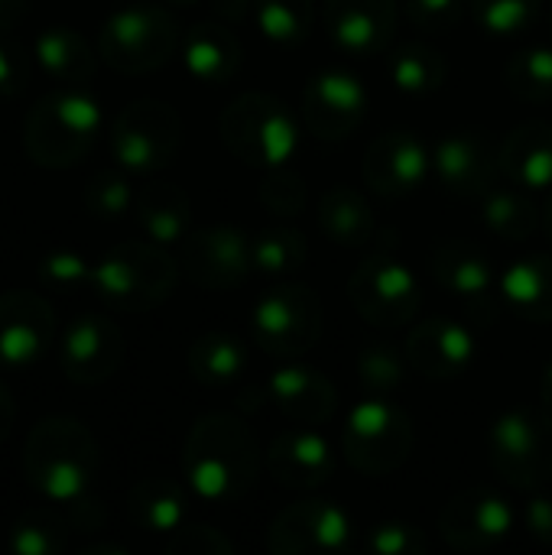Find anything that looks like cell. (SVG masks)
Masks as SVG:
<instances>
[{
    "label": "cell",
    "instance_id": "1",
    "mask_svg": "<svg viewBox=\"0 0 552 555\" xmlns=\"http://www.w3.org/2000/svg\"><path fill=\"white\" fill-rule=\"evenodd\" d=\"M264 452L251 426L234 413H205L185 436V488L208 504L241 501L260 478Z\"/></svg>",
    "mask_w": 552,
    "mask_h": 555
},
{
    "label": "cell",
    "instance_id": "2",
    "mask_svg": "<svg viewBox=\"0 0 552 555\" xmlns=\"http://www.w3.org/2000/svg\"><path fill=\"white\" fill-rule=\"evenodd\" d=\"M98 472V442L85 423L49 416L36 423L23 442V475L49 504H85Z\"/></svg>",
    "mask_w": 552,
    "mask_h": 555
},
{
    "label": "cell",
    "instance_id": "3",
    "mask_svg": "<svg viewBox=\"0 0 552 555\" xmlns=\"http://www.w3.org/2000/svg\"><path fill=\"white\" fill-rule=\"evenodd\" d=\"M101 133V104L85 88L42 94L23 124V150L42 169L78 166Z\"/></svg>",
    "mask_w": 552,
    "mask_h": 555
},
{
    "label": "cell",
    "instance_id": "4",
    "mask_svg": "<svg viewBox=\"0 0 552 555\" xmlns=\"http://www.w3.org/2000/svg\"><path fill=\"white\" fill-rule=\"evenodd\" d=\"M221 143L234 159L254 169L286 166L299 146V120L293 111L264 91H244L218 117Z\"/></svg>",
    "mask_w": 552,
    "mask_h": 555
},
{
    "label": "cell",
    "instance_id": "5",
    "mask_svg": "<svg viewBox=\"0 0 552 555\" xmlns=\"http://www.w3.org/2000/svg\"><path fill=\"white\" fill-rule=\"evenodd\" d=\"M179 280V263L163 244L124 241L111 247L91 273V286L101 302L120 312H150L163 306Z\"/></svg>",
    "mask_w": 552,
    "mask_h": 555
},
{
    "label": "cell",
    "instance_id": "6",
    "mask_svg": "<svg viewBox=\"0 0 552 555\" xmlns=\"http://www.w3.org/2000/svg\"><path fill=\"white\" fill-rule=\"evenodd\" d=\"M182 36L169 10L159 3H130L111 13L98 29V59L120 75H146L163 68Z\"/></svg>",
    "mask_w": 552,
    "mask_h": 555
},
{
    "label": "cell",
    "instance_id": "7",
    "mask_svg": "<svg viewBox=\"0 0 552 555\" xmlns=\"http://www.w3.org/2000/svg\"><path fill=\"white\" fill-rule=\"evenodd\" d=\"M416 433L390 397H368L345 416L342 459L368 478H384L407 465Z\"/></svg>",
    "mask_w": 552,
    "mask_h": 555
},
{
    "label": "cell",
    "instance_id": "8",
    "mask_svg": "<svg viewBox=\"0 0 552 555\" xmlns=\"http://www.w3.org/2000/svg\"><path fill=\"white\" fill-rule=\"evenodd\" d=\"M495 472L517 491H537L552 481V410L514 406L488 429Z\"/></svg>",
    "mask_w": 552,
    "mask_h": 555
},
{
    "label": "cell",
    "instance_id": "9",
    "mask_svg": "<svg viewBox=\"0 0 552 555\" xmlns=\"http://www.w3.org/2000/svg\"><path fill=\"white\" fill-rule=\"evenodd\" d=\"M348 299L355 312L377 328H400L416 319L423 289L410 263L390 247L371 250L348 280Z\"/></svg>",
    "mask_w": 552,
    "mask_h": 555
},
{
    "label": "cell",
    "instance_id": "10",
    "mask_svg": "<svg viewBox=\"0 0 552 555\" xmlns=\"http://www.w3.org/2000/svg\"><path fill=\"white\" fill-rule=\"evenodd\" d=\"M182 143V117L172 104L156 98L130 101L111 120V153L130 176L166 169Z\"/></svg>",
    "mask_w": 552,
    "mask_h": 555
},
{
    "label": "cell",
    "instance_id": "11",
    "mask_svg": "<svg viewBox=\"0 0 552 555\" xmlns=\"http://www.w3.org/2000/svg\"><path fill=\"white\" fill-rule=\"evenodd\" d=\"M322 299L312 286L303 283H280L273 286L251 315V332L254 341L270 354V358H303L312 351L322 338Z\"/></svg>",
    "mask_w": 552,
    "mask_h": 555
},
{
    "label": "cell",
    "instance_id": "12",
    "mask_svg": "<svg viewBox=\"0 0 552 555\" xmlns=\"http://www.w3.org/2000/svg\"><path fill=\"white\" fill-rule=\"evenodd\" d=\"M351 517L325 498H303L280 511L264 537L273 555H335L351 543Z\"/></svg>",
    "mask_w": 552,
    "mask_h": 555
},
{
    "label": "cell",
    "instance_id": "13",
    "mask_svg": "<svg viewBox=\"0 0 552 555\" xmlns=\"http://www.w3.org/2000/svg\"><path fill=\"white\" fill-rule=\"evenodd\" d=\"M182 273L215 293L238 289L251 273V237L234 224H205L182 241Z\"/></svg>",
    "mask_w": 552,
    "mask_h": 555
},
{
    "label": "cell",
    "instance_id": "14",
    "mask_svg": "<svg viewBox=\"0 0 552 555\" xmlns=\"http://www.w3.org/2000/svg\"><path fill=\"white\" fill-rule=\"evenodd\" d=\"M299 117L306 130L325 143H338L358 130L368 114V88L348 68H322L303 88Z\"/></svg>",
    "mask_w": 552,
    "mask_h": 555
},
{
    "label": "cell",
    "instance_id": "15",
    "mask_svg": "<svg viewBox=\"0 0 552 555\" xmlns=\"http://www.w3.org/2000/svg\"><path fill=\"white\" fill-rule=\"evenodd\" d=\"M514 524L517 514L511 501L491 488H468L439 514V533L455 553H488L511 537Z\"/></svg>",
    "mask_w": 552,
    "mask_h": 555
},
{
    "label": "cell",
    "instance_id": "16",
    "mask_svg": "<svg viewBox=\"0 0 552 555\" xmlns=\"http://www.w3.org/2000/svg\"><path fill=\"white\" fill-rule=\"evenodd\" d=\"M433 172L452 198H485L501 176V146L485 130H452L433 146Z\"/></svg>",
    "mask_w": 552,
    "mask_h": 555
},
{
    "label": "cell",
    "instance_id": "17",
    "mask_svg": "<svg viewBox=\"0 0 552 555\" xmlns=\"http://www.w3.org/2000/svg\"><path fill=\"white\" fill-rule=\"evenodd\" d=\"M364 182L381 198H410L433 172V150L410 130H387L364 150Z\"/></svg>",
    "mask_w": 552,
    "mask_h": 555
},
{
    "label": "cell",
    "instance_id": "18",
    "mask_svg": "<svg viewBox=\"0 0 552 555\" xmlns=\"http://www.w3.org/2000/svg\"><path fill=\"white\" fill-rule=\"evenodd\" d=\"M55 338L52 306L26 289L0 293V371L33 367Z\"/></svg>",
    "mask_w": 552,
    "mask_h": 555
},
{
    "label": "cell",
    "instance_id": "19",
    "mask_svg": "<svg viewBox=\"0 0 552 555\" xmlns=\"http://www.w3.org/2000/svg\"><path fill=\"white\" fill-rule=\"evenodd\" d=\"M120 361H124V335L107 315H78L65 328L59 364L72 384L81 387L104 384L117 374Z\"/></svg>",
    "mask_w": 552,
    "mask_h": 555
},
{
    "label": "cell",
    "instance_id": "20",
    "mask_svg": "<svg viewBox=\"0 0 552 555\" xmlns=\"http://www.w3.org/2000/svg\"><path fill=\"white\" fill-rule=\"evenodd\" d=\"M475 332L459 319L433 315L410 328L403 354L410 371H416L426 380H455L475 364Z\"/></svg>",
    "mask_w": 552,
    "mask_h": 555
},
{
    "label": "cell",
    "instance_id": "21",
    "mask_svg": "<svg viewBox=\"0 0 552 555\" xmlns=\"http://www.w3.org/2000/svg\"><path fill=\"white\" fill-rule=\"evenodd\" d=\"M322 16L332 46L358 59L384 52L397 33V0H325Z\"/></svg>",
    "mask_w": 552,
    "mask_h": 555
},
{
    "label": "cell",
    "instance_id": "22",
    "mask_svg": "<svg viewBox=\"0 0 552 555\" xmlns=\"http://www.w3.org/2000/svg\"><path fill=\"white\" fill-rule=\"evenodd\" d=\"M264 465L277 485L316 491L335 475V452L316 426H293L267 446Z\"/></svg>",
    "mask_w": 552,
    "mask_h": 555
},
{
    "label": "cell",
    "instance_id": "23",
    "mask_svg": "<svg viewBox=\"0 0 552 555\" xmlns=\"http://www.w3.org/2000/svg\"><path fill=\"white\" fill-rule=\"evenodd\" d=\"M267 400L296 426H325L338 410V393L332 380L306 364L277 367L264 387Z\"/></svg>",
    "mask_w": 552,
    "mask_h": 555
},
{
    "label": "cell",
    "instance_id": "24",
    "mask_svg": "<svg viewBox=\"0 0 552 555\" xmlns=\"http://www.w3.org/2000/svg\"><path fill=\"white\" fill-rule=\"evenodd\" d=\"M429 270L446 293L468 306L491 302V296L498 293L495 263L485 250H478L468 241H439L429 257Z\"/></svg>",
    "mask_w": 552,
    "mask_h": 555
},
{
    "label": "cell",
    "instance_id": "25",
    "mask_svg": "<svg viewBox=\"0 0 552 555\" xmlns=\"http://www.w3.org/2000/svg\"><path fill=\"white\" fill-rule=\"evenodd\" d=\"M501 176L527 192L552 189V120H524L501 140Z\"/></svg>",
    "mask_w": 552,
    "mask_h": 555
},
{
    "label": "cell",
    "instance_id": "26",
    "mask_svg": "<svg viewBox=\"0 0 552 555\" xmlns=\"http://www.w3.org/2000/svg\"><path fill=\"white\" fill-rule=\"evenodd\" d=\"M179 49H182V65L195 81L224 85L241 72V59H244L241 39L234 36L231 26L218 20H202L189 26Z\"/></svg>",
    "mask_w": 552,
    "mask_h": 555
},
{
    "label": "cell",
    "instance_id": "27",
    "mask_svg": "<svg viewBox=\"0 0 552 555\" xmlns=\"http://www.w3.org/2000/svg\"><path fill=\"white\" fill-rule=\"evenodd\" d=\"M498 296L527 322H552V254H527L498 273Z\"/></svg>",
    "mask_w": 552,
    "mask_h": 555
},
{
    "label": "cell",
    "instance_id": "28",
    "mask_svg": "<svg viewBox=\"0 0 552 555\" xmlns=\"http://www.w3.org/2000/svg\"><path fill=\"white\" fill-rule=\"evenodd\" d=\"M133 215L143 234L153 244L172 247L189 237L192 224V202L182 185L176 182H153L133 198Z\"/></svg>",
    "mask_w": 552,
    "mask_h": 555
},
{
    "label": "cell",
    "instance_id": "29",
    "mask_svg": "<svg viewBox=\"0 0 552 555\" xmlns=\"http://www.w3.org/2000/svg\"><path fill=\"white\" fill-rule=\"evenodd\" d=\"M322 234L348 250L368 247L374 241V208L364 192L351 185H332L319 195L316 205Z\"/></svg>",
    "mask_w": 552,
    "mask_h": 555
},
{
    "label": "cell",
    "instance_id": "30",
    "mask_svg": "<svg viewBox=\"0 0 552 555\" xmlns=\"http://www.w3.org/2000/svg\"><path fill=\"white\" fill-rule=\"evenodd\" d=\"M33 55L55 88H85L98 68L91 42L78 29H68V26H52L39 33Z\"/></svg>",
    "mask_w": 552,
    "mask_h": 555
},
{
    "label": "cell",
    "instance_id": "31",
    "mask_svg": "<svg viewBox=\"0 0 552 555\" xmlns=\"http://www.w3.org/2000/svg\"><path fill=\"white\" fill-rule=\"evenodd\" d=\"M130 524L153 537H172L189 517V494L172 478H143L127 498Z\"/></svg>",
    "mask_w": 552,
    "mask_h": 555
},
{
    "label": "cell",
    "instance_id": "32",
    "mask_svg": "<svg viewBox=\"0 0 552 555\" xmlns=\"http://www.w3.org/2000/svg\"><path fill=\"white\" fill-rule=\"evenodd\" d=\"M482 221L485 228L501 237V241H511V244H521V241H530L543 221V211L537 208L534 195L521 185H508V189H491L485 198H482Z\"/></svg>",
    "mask_w": 552,
    "mask_h": 555
},
{
    "label": "cell",
    "instance_id": "33",
    "mask_svg": "<svg viewBox=\"0 0 552 555\" xmlns=\"http://www.w3.org/2000/svg\"><path fill=\"white\" fill-rule=\"evenodd\" d=\"M185 364H189L192 380H198L205 387H228L244 374L247 348L241 338H234L228 332H205L202 338L192 341Z\"/></svg>",
    "mask_w": 552,
    "mask_h": 555
},
{
    "label": "cell",
    "instance_id": "34",
    "mask_svg": "<svg viewBox=\"0 0 552 555\" xmlns=\"http://www.w3.org/2000/svg\"><path fill=\"white\" fill-rule=\"evenodd\" d=\"M306 254H309L306 234L293 221H286V218H280L277 224H267L264 231H257L251 237L254 273L270 276V280L299 273L303 263H306Z\"/></svg>",
    "mask_w": 552,
    "mask_h": 555
},
{
    "label": "cell",
    "instance_id": "35",
    "mask_svg": "<svg viewBox=\"0 0 552 555\" xmlns=\"http://www.w3.org/2000/svg\"><path fill=\"white\" fill-rule=\"evenodd\" d=\"M446 78L449 59L423 39H407L390 55V81L403 94H433L446 85Z\"/></svg>",
    "mask_w": 552,
    "mask_h": 555
},
{
    "label": "cell",
    "instance_id": "36",
    "mask_svg": "<svg viewBox=\"0 0 552 555\" xmlns=\"http://www.w3.org/2000/svg\"><path fill=\"white\" fill-rule=\"evenodd\" d=\"M68 530L72 527L59 514H52L46 507H33V511L16 517L7 546L16 555H59L65 553L72 543Z\"/></svg>",
    "mask_w": 552,
    "mask_h": 555
},
{
    "label": "cell",
    "instance_id": "37",
    "mask_svg": "<svg viewBox=\"0 0 552 555\" xmlns=\"http://www.w3.org/2000/svg\"><path fill=\"white\" fill-rule=\"evenodd\" d=\"M254 20L260 33L277 46H299L316 26L312 0H254Z\"/></svg>",
    "mask_w": 552,
    "mask_h": 555
},
{
    "label": "cell",
    "instance_id": "38",
    "mask_svg": "<svg viewBox=\"0 0 552 555\" xmlns=\"http://www.w3.org/2000/svg\"><path fill=\"white\" fill-rule=\"evenodd\" d=\"M508 88L514 98L527 104H550L552 101V46H524L508 62Z\"/></svg>",
    "mask_w": 552,
    "mask_h": 555
},
{
    "label": "cell",
    "instance_id": "39",
    "mask_svg": "<svg viewBox=\"0 0 552 555\" xmlns=\"http://www.w3.org/2000/svg\"><path fill=\"white\" fill-rule=\"evenodd\" d=\"M475 23L495 39H517L540 20L543 0H468Z\"/></svg>",
    "mask_w": 552,
    "mask_h": 555
},
{
    "label": "cell",
    "instance_id": "40",
    "mask_svg": "<svg viewBox=\"0 0 552 555\" xmlns=\"http://www.w3.org/2000/svg\"><path fill=\"white\" fill-rule=\"evenodd\" d=\"M407 354L387 341H374L358 354V380L371 397H390L407 380Z\"/></svg>",
    "mask_w": 552,
    "mask_h": 555
},
{
    "label": "cell",
    "instance_id": "41",
    "mask_svg": "<svg viewBox=\"0 0 552 555\" xmlns=\"http://www.w3.org/2000/svg\"><path fill=\"white\" fill-rule=\"evenodd\" d=\"M257 198L270 215L293 221L303 215V208L309 202V189H306V179L296 169H290V163H286V166L264 169V179L257 185Z\"/></svg>",
    "mask_w": 552,
    "mask_h": 555
},
{
    "label": "cell",
    "instance_id": "42",
    "mask_svg": "<svg viewBox=\"0 0 552 555\" xmlns=\"http://www.w3.org/2000/svg\"><path fill=\"white\" fill-rule=\"evenodd\" d=\"M130 172L127 169H101L91 176V182L85 185V208L88 215H94L98 221H117L127 211H133V189H130Z\"/></svg>",
    "mask_w": 552,
    "mask_h": 555
},
{
    "label": "cell",
    "instance_id": "43",
    "mask_svg": "<svg viewBox=\"0 0 552 555\" xmlns=\"http://www.w3.org/2000/svg\"><path fill=\"white\" fill-rule=\"evenodd\" d=\"M91 273H94V263L85 254L68 250V247H55V250L42 254V260H39V283L52 293L78 289V286L91 283Z\"/></svg>",
    "mask_w": 552,
    "mask_h": 555
},
{
    "label": "cell",
    "instance_id": "44",
    "mask_svg": "<svg viewBox=\"0 0 552 555\" xmlns=\"http://www.w3.org/2000/svg\"><path fill=\"white\" fill-rule=\"evenodd\" d=\"M364 550L374 555H426L429 540L423 530H416L403 520H387V524H377L364 537Z\"/></svg>",
    "mask_w": 552,
    "mask_h": 555
},
{
    "label": "cell",
    "instance_id": "45",
    "mask_svg": "<svg viewBox=\"0 0 552 555\" xmlns=\"http://www.w3.org/2000/svg\"><path fill=\"white\" fill-rule=\"evenodd\" d=\"M468 10V0H407L410 23L426 36L452 33Z\"/></svg>",
    "mask_w": 552,
    "mask_h": 555
},
{
    "label": "cell",
    "instance_id": "46",
    "mask_svg": "<svg viewBox=\"0 0 552 555\" xmlns=\"http://www.w3.org/2000/svg\"><path fill=\"white\" fill-rule=\"evenodd\" d=\"M231 550H234L231 540L224 533H218L215 527H205V524H198V527L182 524L166 543L169 555H228Z\"/></svg>",
    "mask_w": 552,
    "mask_h": 555
},
{
    "label": "cell",
    "instance_id": "47",
    "mask_svg": "<svg viewBox=\"0 0 552 555\" xmlns=\"http://www.w3.org/2000/svg\"><path fill=\"white\" fill-rule=\"evenodd\" d=\"M29 85V62L26 52L0 36V98H16Z\"/></svg>",
    "mask_w": 552,
    "mask_h": 555
},
{
    "label": "cell",
    "instance_id": "48",
    "mask_svg": "<svg viewBox=\"0 0 552 555\" xmlns=\"http://www.w3.org/2000/svg\"><path fill=\"white\" fill-rule=\"evenodd\" d=\"M524 527L537 543L552 546V498L547 494L530 498V504L524 507Z\"/></svg>",
    "mask_w": 552,
    "mask_h": 555
},
{
    "label": "cell",
    "instance_id": "49",
    "mask_svg": "<svg viewBox=\"0 0 552 555\" xmlns=\"http://www.w3.org/2000/svg\"><path fill=\"white\" fill-rule=\"evenodd\" d=\"M13 423H16V403H13V393L0 384V442L13 433Z\"/></svg>",
    "mask_w": 552,
    "mask_h": 555
},
{
    "label": "cell",
    "instance_id": "50",
    "mask_svg": "<svg viewBox=\"0 0 552 555\" xmlns=\"http://www.w3.org/2000/svg\"><path fill=\"white\" fill-rule=\"evenodd\" d=\"M29 0H0V33L10 29L23 13H26Z\"/></svg>",
    "mask_w": 552,
    "mask_h": 555
},
{
    "label": "cell",
    "instance_id": "51",
    "mask_svg": "<svg viewBox=\"0 0 552 555\" xmlns=\"http://www.w3.org/2000/svg\"><path fill=\"white\" fill-rule=\"evenodd\" d=\"M540 400L552 410V361L543 367V377H540Z\"/></svg>",
    "mask_w": 552,
    "mask_h": 555
},
{
    "label": "cell",
    "instance_id": "52",
    "mask_svg": "<svg viewBox=\"0 0 552 555\" xmlns=\"http://www.w3.org/2000/svg\"><path fill=\"white\" fill-rule=\"evenodd\" d=\"M221 10L224 16H241L247 10V0H221Z\"/></svg>",
    "mask_w": 552,
    "mask_h": 555
},
{
    "label": "cell",
    "instance_id": "53",
    "mask_svg": "<svg viewBox=\"0 0 552 555\" xmlns=\"http://www.w3.org/2000/svg\"><path fill=\"white\" fill-rule=\"evenodd\" d=\"M543 228H547V234H550V241H552V189H550L547 205H543Z\"/></svg>",
    "mask_w": 552,
    "mask_h": 555
},
{
    "label": "cell",
    "instance_id": "54",
    "mask_svg": "<svg viewBox=\"0 0 552 555\" xmlns=\"http://www.w3.org/2000/svg\"><path fill=\"white\" fill-rule=\"evenodd\" d=\"M172 7H198V3H205V0H169Z\"/></svg>",
    "mask_w": 552,
    "mask_h": 555
},
{
    "label": "cell",
    "instance_id": "55",
    "mask_svg": "<svg viewBox=\"0 0 552 555\" xmlns=\"http://www.w3.org/2000/svg\"><path fill=\"white\" fill-rule=\"evenodd\" d=\"M550 23H552V10H550Z\"/></svg>",
    "mask_w": 552,
    "mask_h": 555
}]
</instances>
